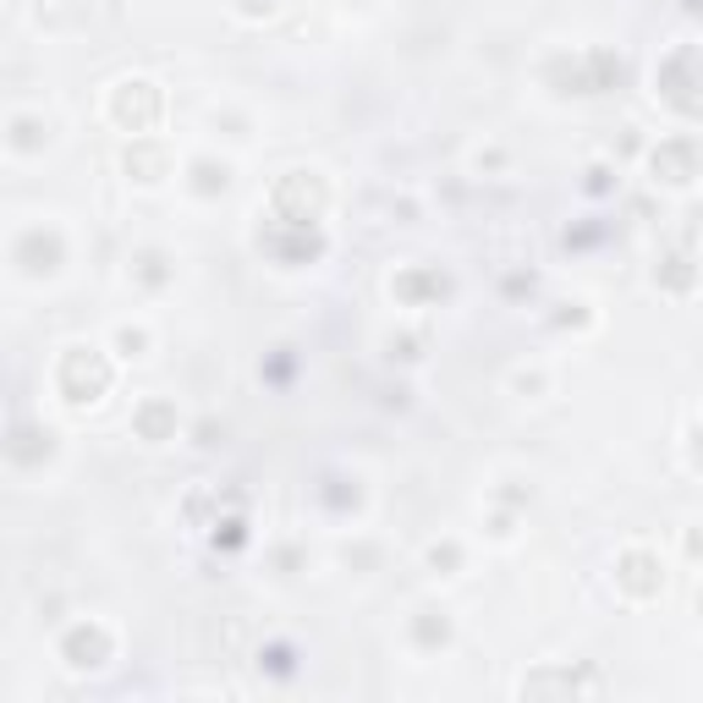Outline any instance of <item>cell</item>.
Masks as SVG:
<instances>
[{
	"label": "cell",
	"instance_id": "obj_1",
	"mask_svg": "<svg viewBox=\"0 0 703 703\" xmlns=\"http://www.w3.org/2000/svg\"><path fill=\"white\" fill-rule=\"evenodd\" d=\"M550 83L561 94H610L627 83V61L616 50H582L577 61H556L550 66Z\"/></svg>",
	"mask_w": 703,
	"mask_h": 703
},
{
	"label": "cell",
	"instance_id": "obj_2",
	"mask_svg": "<svg viewBox=\"0 0 703 703\" xmlns=\"http://www.w3.org/2000/svg\"><path fill=\"white\" fill-rule=\"evenodd\" d=\"M660 100L682 116H703V44H682L660 61Z\"/></svg>",
	"mask_w": 703,
	"mask_h": 703
},
{
	"label": "cell",
	"instance_id": "obj_3",
	"mask_svg": "<svg viewBox=\"0 0 703 703\" xmlns=\"http://www.w3.org/2000/svg\"><path fill=\"white\" fill-rule=\"evenodd\" d=\"M259 248L286 265V270H297V265H313L319 254H324V237H319V226H302V220H265V231H259Z\"/></svg>",
	"mask_w": 703,
	"mask_h": 703
},
{
	"label": "cell",
	"instance_id": "obj_4",
	"mask_svg": "<svg viewBox=\"0 0 703 703\" xmlns=\"http://www.w3.org/2000/svg\"><path fill=\"white\" fill-rule=\"evenodd\" d=\"M61 396L72 402V407H89V402H100L105 391H111V363L100 358V352H89V347H72L66 358H61Z\"/></svg>",
	"mask_w": 703,
	"mask_h": 703
},
{
	"label": "cell",
	"instance_id": "obj_5",
	"mask_svg": "<svg viewBox=\"0 0 703 703\" xmlns=\"http://www.w3.org/2000/svg\"><path fill=\"white\" fill-rule=\"evenodd\" d=\"M324 182L313 176V170H286L281 182H276V215L281 220H302V226H313L319 215H324Z\"/></svg>",
	"mask_w": 703,
	"mask_h": 703
},
{
	"label": "cell",
	"instance_id": "obj_6",
	"mask_svg": "<svg viewBox=\"0 0 703 703\" xmlns=\"http://www.w3.org/2000/svg\"><path fill=\"white\" fill-rule=\"evenodd\" d=\"M111 116L127 127V133H148L159 122V89L154 83H122L116 100H111Z\"/></svg>",
	"mask_w": 703,
	"mask_h": 703
},
{
	"label": "cell",
	"instance_id": "obj_7",
	"mask_svg": "<svg viewBox=\"0 0 703 703\" xmlns=\"http://www.w3.org/2000/svg\"><path fill=\"white\" fill-rule=\"evenodd\" d=\"M61 654H66L72 671H100L111 660V632L105 627H72L66 643H61Z\"/></svg>",
	"mask_w": 703,
	"mask_h": 703
},
{
	"label": "cell",
	"instance_id": "obj_8",
	"mask_svg": "<svg viewBox=\"0 0 703 703\" xmlns=\"http://www.w3.org/2000/svg\"><path fill=\"white\" fill-rule=\"evenodd\" d=\"M649 165H654V176H660V182L682 187V182H693V176H699V148H693L688 138H671V143H660V148H654V159H649Z\"/></svg>",
	"mask_w": 703,
	"mask_h": 703
},
{
	"label": "cell",
	"instance_id": "obj_9",
	"mask_svg": "<svg viewBox=\"0 0 703 703\" xmlns=\"http://www.w3.org/2000/svg\"><path fill=\"white\" fill-rule=\"evenodd\" d=\"M17 265H22L28 276L55 270V265H61V237H55V231H28V237L17 242Z\"/></svg>",
	"mask_w": 703,
	"mask_h": 703
},
{
	"label": "cell",
	"instance_id": "obj_10",
	"mask_svg": "<svg viewBox=\"0 0 703 703\" xmlns=\"http://www.w3.org/2000/svg\"><path fill=\"white\" fill-rule=\"evenodd\" d=\"M621 588L627 593H638V599H654L660 593V561L654 556H643V550H632V556H621Z\"/></svg>",
	"mask_w": 703,
	"mask_h": 703
},
{
	"label": "cell",
	"instance_id": "obj_11",
	"mask_svg": "<svg viewBox=\"0 0 703 703\" xmlns=\"http://www.w3.org/2000/svg\"><path fill=\"white\" fill-rule=\"evenodd\" d=\"M604 682L593 671H561V676H528L523 699H545V693H599Z\"/></svg>",
	"mask_w": 703,
	"mask_h": 703
},
{
	"label": "cell",
	"instance_id": "obj_12",
	"mask_svg": "<svg viewBox=\"0 0 703 703\" xmlns=\"http://www.w3.org/2000/svg\"><path fill=\"white\" fill-rule=\"evenodd\" d=\"M133 428H138L143 440H170L176 434V407L170 402H143L138 413H133Z\"/></svg>",
	"mask_w": 703,
	"mask_h": 703
},
{
	"label": "cell",
	"instance_id": "obj_13",
	"mask_svg": "<svg viewBox=\"0 0 703 703\" xmlns=\"http://www.w3.org/2000/svg\"><path fill=\"white\" fill-rule=\"evenodd\" d=\"M396 297H402V302L445 297V276H434V270H407V276H396Z\"/></svg>",
	"mask_w": 703,
	"mask_h": 703
},
{
	"label": "cell",
	"instance_id": "obj_14",
	"mask_svg": "<svg viewBox=\"0 0 703 703\" xmlns=\"http://www.w3.org/2000/svg\"><path fill=\"white\" fill-rule=\"evenodd\" d=\"M165 165H170V159H165V148H159V143H133V148H127V170H133L138 182H159V176H165Z\"/></svg>",
	"mask_w": 703,
	"mask_h": 703
},
{
	"label": "cell",
	"instance_id": "obj_15",
	"mask_svg": "<svg viewBox=\"0 0 703 703\" xmlns=\"http://www.w3.org/2000/svg\"><path fill=\"white\" fill-rule=\"evenodd\" d=\"M44 456H50V434L17 423V428H11V462H44Z\"/></svg>",
	"mask_w": 703,
	"mask_h": 703
},
{
	"label": "cell",
	"instance_id": "obj_16",
	"mask_svg": "<svg viewBox=\"0 0 703 703\" xmlns=\"http://www.w3.org/2000/svg\"><path fill=\"white\" fill-rule=\"evenodd\" d=\"M693 281H699V270L688 265V254H682V248H671V254L660 259V286H665V291H688Z\"/></svg>",
	"mask_w": 703,
	"mask_h": 703
},
{
	"label": "cell",
	"instance_id": "obj_17",
	"mask_svg": "<svg viewBox=\"0 0 703 703\" xmlns=\"http://www.w3.org/2000/svg\"><path fill=\"white\" fill-rule=\"evenodd\" d=\"M413 638H418L423 649H440V643L451 638V627H445V621H434V616H418V621H413Z\"/></svg>",
	"mask_w": 703,
	"mask_h": 703
},
{
	"label": "cell",
	"instance_id": "obj_18",
	"mask_svg": "<svg viewBox=\"0 0 703 703\" xmlns=\"http://www.w3.org/2000/svg\"><path fill=\"white\" fill-rule=\"evenodd\" d=\"M193 176H198V193H220V187H226V165L198 159V165H193Z\"/></svg>",
	"mask_w": 703,
	"mask_h": 703
},
{
	"label": "cell",
	"instance_id": "obj_19",
	"mask_svg": "<svg viewBox=\"0 0 703 703\" xmlns=\"http://www.w3.org/2000/svg\"><path fill=\"white\" fill-rule=\"evenodd\" d=\"M259 671H276V676H291V649H286V643H270V649L259 654Z\"/></svg>",
	"mask_w": 703,
	"mask_h": 703
},
{
	"label": "cell",
	"instance_id": "obj_20",
	"mask_svg": "<svg viewBox=\"0 0 703 703\" xmlns=\"http://www.w3.org/2000/svg\"><path fill=\"white\" fill-rule=\"evenodd\" d=\"M138 276H143L148 286H159V281H165V259H159V254H143V259H138Z\"/></svg>",
	"mask_w": 703,
	"mask_h": 703
},
{
	"label": "cell",
	"instance_id": "obj_21",
	"mask_svg": "<svg viewBox=\"0 0 703 703\" xmlns=\"http://www.w3.org/2000/svg\"><path fill=\"white\" fill-rule=\"evenodd\" d=\"M220 528H226V534H215V545H226V550H231V545H242V517H226Z\"/></svg>",
	"mask_w": 703,
	"mask_h": 703
},
{
	"label": "cell",
	"instance_id": "obj_22",
	"mask_svg": "<svg viewBox=\"0 0 703 703\" xmlns=\"http://www.w3.org/2000/svg\"><path fill=\"white\" fill-rule=\"evenodd\" d=\"M17 148H39V122H17Z\"/></svg>",
	"mask_w": 703,
	"mask_h": 703
},
{
	"label": "cell",
	"instance_id": "obj_23",
	"mask_svg": "<svg viewBox=\"0 0 703 703\" xmlns=\"http://www.w3.org/2000/svg\"><path fill=\"white\" fill-rule=\"evenodd\" d=\"M276 6H281V0H237V11H242V17H270Z\"/></svg>",
	"mask_w": 703,
	"mask_h": 703
},
{
	"label": "cell",
	"instance_id": "obj_24",
	"mask_svg": "<svg viewBox=\"0 0 703 703\" xmlns=\"http://www.w3.org/2000/svg\"><path fill=\"white\" fill-rule=\"evenodd\" d=\"M688 11H703V0H688Z\"/></svg>",
	"mask_w": 703,
	"mask_h": 703
}]
</instances>
